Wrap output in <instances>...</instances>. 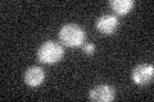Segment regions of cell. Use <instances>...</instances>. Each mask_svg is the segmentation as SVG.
Instances as JSON below:
<instances>
[{
	"label": "cell",
	"mask_w": 154,
	"mask_h": 102,
	"mask_svg": "<svg viewBox=\"0 0 154 102\" xmlns=\"http://www.w3.org/2000/svg\"><path fill=\"white\" fill-rule=\"evenodd\" d=\"M119 26L118 18L113 16V14H104V16L99 17L95 22V27L100 33L103 35H112V33L117 30Z\"/></svg>",
	"instance_id": "cell-5"
},
{
	"label": "cell",
	"mask_w": 154,
	"mask_h": 102,
	"mask_svg": "<svg viewBox=\"0 0 154 102\" xmlns=\"http://www.w3.org/2000/svg\"><path fill=\"white\" fill-rule=\"evenodd\" d=\"M116 97V91L108 84L96 86L89 92V98L95 102H110Z\"/></svg>",
	"instance_id": "cell-4"
},
{
	"label": "cell",
	"mask_w": 154,
	"mask_h": 102,
	"mask_svg": "<svg viewBox=\"0 0 154 102\" xmlns=\"http://www.w3.org/2000/svg\"><path fill=\"white\" fill-rule=\"evenodd\" d=\"M59 41L67 47H79L86 40V33L84 28L75 23L64 24L59 30Z\"/></svg>",
	"instance_id": "cell-1"
},
{
	"label": "cell",
	"mask_w": 154,
	"mask_h": 102,
	"mask_svg": "<svg viewBox=\"0 0 154 102\" xmlns=\"http://www.w3.org/2000/svg\"><path fill=\"white\" fill-rule=\"evenodd\" d=\"M134 5H135L134 0H110L109 1V7L118 16H126V14H128L132 10Z\"/></svg>",
	"instance_id": "cell-7"
},
{
	"label": "cell",
	"mask_w": 154,
	"mask_h": 102,
	"mask_svg": "<svg viewBox=\"0 0 154 102\" xmlns=\"http://www.w3.org/2000/svg\"><path fill=\"white\" fill-rule=\"evenodd\" d=\"M154 77V68L152 64H140L134 68L131 73V78L135 84L145 86L153 80Z\"/></svg>",
	"instance_id": "cell-3"
},
{
	"label": "cell",
	"mask_w": 154,
	"mask_h": 102,
	"mask_svg": "<svg viewBox=\"0 0 154 102\" xmlns=\"http://www.w3.org/2000/svg\"><path fill=\"white\" fill-rule=\"evenodd\" d=\"M64 55V50L59 43L55 41H46L38 47L37 50V59L42 64L53 65L62 60Z\"/></svg>",
	"instance_id": "cell-2"
},
{
	"label": "cell",
	"mask_w": 154,
	"mask_h": 102,
	"mask_svg": "<svg viewBox=\"0 0 154 102\" xmlns=\"http://www.w3.org/2000/svg\"><path fill=\"white\" fill-rule=\"evenodd\" d=\"M82 51L85 52V54H88V55H91V54H94V51H95V43H85L84 47H82Z\"/></svg>",
	"instance_id": "cell-8"
},
{
	"label": "cell",
	"mask_w": 154,
	"mask_h": 102,
	"mask_svg": "<svg viewBox=\"0 0 154 102\" xmlns=\"http://www.w3.org/2000/svg\"><path fill=\"white\" fill-rule=\"evenodd\" d=\"M45 79V71L40 66H30L25 71V83L30 87H38Z\"/></svg>",
	"instance_id": "cell-6"
}]
</instances>
